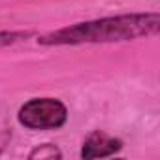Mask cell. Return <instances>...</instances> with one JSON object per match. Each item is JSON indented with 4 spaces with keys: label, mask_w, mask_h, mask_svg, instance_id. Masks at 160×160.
<instances>
[{
    "label": "cell",
    "mask_w": 160,
    "mask_h": 160,
    "mask_svg": "<svg viewBox=\"0 0 160 160\" xmlns=\"http://www.w3.org/2000/svg\"><path fill=\"white\" fill-rule=\"evenodd\" d=\"M19 38H23V34H19V32H0V45L13 43V42H17Z\"/></svg>",
    "instance_id": "5"
},
{
    "label": "cell",
    "mask_w": 160,
    "mask_h": 160,
    "mask_svg": "<svg viewBox=\"0 0 160 160\" xmlns=\"http://www.w3.org/2000/svg\"><path fill=\"white\" fill-rule=\"evenodd\" d=\"M19 122L32 130L58 128L66 122V108L53 98H34L21 108Z\"/></svg>",
    "instance_id": "2"
},
{
    "label": "cell",
    "mask_w": 160,
    "mask_h": 160,
    "mask_svg": "<svg viewBox=\"0 0 160 160\" xmlns=\"http://www.w3.org/2000/svg\"><path fill=\"white\" fill-rule=\"evenodd\" d=\"M158 15H122V17H108L100 21L81 23L72 28H64L53 34L43 36L42 43H83V42H119L132 40L138 36L152 34L158 30Z\"/></svg>",
    "instance_id": "1"
},
{
    "label": "cell",
    "mask_w": 160,
    "mask_h": 160,
    "mask_svg": "<svg viewBox=\"0 0 160 160\" xmlns=\"http://www.w3.org/2000/svg\"><path fill=\"white\" fill-rule=\"evenodd\" d=\"M28 156H30V158H40V160H43V158H60L62 154H60V151H58L55 145L45 143V145L36 147V149H34Z\"/></svg>",
    "instance_id": "4"
},
{
    "label": "cell",
    "mask_w": 160,
    "mask_h": 160,
    "mask_svg": "<svg viewBox=\"0 0 160 160\" xmlns=\"http://www.w3.org/2000/svg\"><path fill=\"white\" fill-rule=\"evenodd\" d=\"M119 149H121L119 139L109 138L104 132H94L85 139L83 149H81V156L83 158H104V156L117 152Z\"/></svg>",
    "instance_id": "3"
}]
</instances>
